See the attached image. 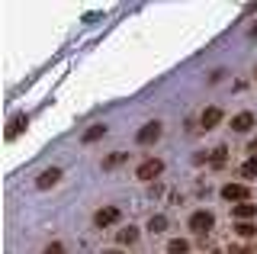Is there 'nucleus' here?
<instances>
[{"label": "nucleus", "instance_id": "nucleus-1", "mask_svg": "<svg viewBox=\"0 0 257 254\" xmlns=\"http://www.w3.org/2000/svg\"><path fill=\"white\" fill-rule=\"evenodd\" d=\"M212 225H215V216L209 209H199V212H193L190 216V228L196 235H206V232H212Z\"/></svg>", "mask_w": 257, "mask_h": 254}, {"label": "nucleus", "instance_id": "nucleus-2", "mask_svg": "<svg viewBox=\"0 0 257 254\" xmlns=\"http://www.w3.org/2000/svg\"><path fill=\"white\" fill-rule=\"evenodd\" d=\"M247 196H251V190H247L244 184H225L222 187V200H228V203H244L247 200Z\"/></svg>", "mask_w": 257, "mask_h": 254}, {"label": "nucleus", "instance_id": "nucleus-3", "mask_svg": "<svg viewBox=\"0 0 257 254\" xmlns=\"http://www.w3.org/2000/svg\"><path fill=\"white\" fill-rule=\"evenodd\" d=\"M161 171H164V161H158V158H148V161H142L139 164V180H155V177H161Z\"/></svg>", "mask_w": 257, "mask_h": 254}, {"label": "nucleus", "instance_id": "nucleus-4", "mask_svg": "<svg viewBox=\"0 0 257 254\" xmlns=\"http://www.w3.org/2000/svg\"><path fill=\"white\" fill-rule=\"evenodd\" d=\"M158 139H161V122H158V119H151L148 125H142L139 136H135L139 145H151V142H158Z\"/></svg>", "mask_w": 257, "mask_h": 254}, {"label": "nucleus", "instance_id": "nucleus-5", "mask_svg": "<svg viewBox=\"0 0 257 254\" xmlns=\"http://www.w3.org/2000/svg\"><path fill=\"white\" fill-rule=\"evenodd\" d=\"M119 219H122V212H119L116 206H103V209H96V216H93V222L100 228H109L112 222H119Z\"/></svg>", "mask_w": 257, "mask_h": 254}, {"label": "nucleus", "instance_id": "nucleus-6", "mask_svg": "<svg viewBox=\"0 0 257 254\" xmlns=\"http://www.w3.org/2000/svg\"><path fill=\"white\" fill-rule=\"evenodd\" d=\"M58 180H61V171H58V168H48V171L39 174L36 187H39V190H48V187H55V184H58Z\"/></svg>", "mask_w": 257, "mask_h": 254}, {"label": "nucleus", "instance_id": "nucleus-7", "mask_svg": "<svg viewBox=\"0 0 257 254\" xmlns=\"http://www.w3.org/2000/svg\"><path fill=\"white\" fill-rule=\"evenodd\" d=\"M219 119H222V109L219 106H209V109H203V116H199V125H203V129H215Z\"/></svg>", "mask_w": 257, "mask_h": 254}, {"label": "nucleus", "instance_id": "nucleus-8", "mask_svg": "<svg viewBox=\"0 0 257 254\" xmlns=\"http://www.w3.org/2000/svg\"><path fill=\"white\" fill-rule=\"evenodd\" d=\"M231 129L235 132H251L254 129V116L251 113H238L235 119H231Z\"/></svg>", "mask_w": 257, "mask_h": 254}, {"label": "nucleus", "instance_id": "nucleus-9", "mask_svg": "<svg viewBox=\"0 0 257 254\" xmlns=\"http://www.w3.org/2000/svg\"><path fill=\"white\" fill-rule=\"evenodd\" d=\"M225 161H228V148H225V145H219L212 155H209V164H212V171H222Z\"/></svg>", "mask_w": 257, "mask_h": 254}, {"label": "nucleus", "instance_id": "nucleus-10", "mask_svg": "<svg viewBox=\"0 0 257 254\" xmlns=\"http://www.w3.org/2000/svg\"><path fill=\"white\" fill-rule=\"evenodd\" d=\"M26 125H29V119H26V116H13V122L7 125V139H16L23 129H26Z\"/></svg>", "mask_w": 257, "mask_h": 254}, {"label": "nucleus", "instance_id": "nucleus-11", "mask_svg": "<svg viewBox=\"0 0 257 254\" xmlns=\"http://www.w3.org/2000/svg\"><path fill=\"white\" fill-rule=\"evenodd\" d=\"M103 136H106V125H90V129L84 132V145H90V142L103 139Z\"/></svg>", "mask_w": 257, "mask_h": 254}, {"label": "nucleus", "instance_id": "nucleus-12", "mask_svg": "<svg viewBox=\"0 0 257 254\" xmlns=\"http://www.w3.org/2000/svg\"><path fill=\"white\" fill-rule=\"evenodd\" d=\"M235 216L238 219H251V216H257V206L254 203H238L235 206Z\"/></svg>", "mask_w": 257, "mask_h": 254}, {"label": "nucleus", "instance_id": "nucleus-13", "mask_svg": "<svg viewBox=\"0 0 257 254\" xmlns=\"http://www.w3.org/2000/svg\"><path fill=\"white\" fill-rule=\"evenodd\" d=\"M241 177H247V180L257 177V158H247V161L241 164Z\"/></svg>", "mask_w": 257, "mask_h": 254}, {"label": "nucleus", "instance_id": "nucleus-14", "mask_svg": "<svg viewBox=\"0 0 257 254\" xmlns=\"http://www.w3.org/2000/svg\"><path fill=\"white\" fill-rule=\"evenodd\" d=\"M135 238H139V228L128 225V228H122V232H119V244H132Z\"/></svg>", "mask_w": 257, "mask_h": 254}, {"label": "nucleus", "instance_id": "nucleus-15", "mask_svg": "<svg viewBox=\"0 0 257 254\" xmlns=\"http://www.w3.org/2000/svg\"><path fill=\"white\" fill-rule=\"evenodd\" d=\"M125 158H128L125 152H119V155H109V158H106V161H103V171H112V168H119V164H122V161H125Z\"/></svg>", "mask_w": 257, "mask_h": 254}, {"label": "nucleus", "instance_id": "nucleus-16", "mask_svg": "<svg viewBox=\"0 0 257 254\" xmlns=\"http://www.w3.org/2000/svg\"><path fill=\"white\" fill-rule=\"evenodd\" d=\"M235 232H238L241 238H251V235H257V225H254V222H238Z\"/></svg>", "mask_w": 257, "mask_h": 254}, {"label": "nucleus", "instance_id": "nucleus-17", "mask_svg": "<svg viewBox=\"0 0 257 254\" xmlns=\"http://www.w3.org/2000/svg\"><path fill=\"white\" fill-rule=\"evenodd\" d=\"M167 228V219L164 216H151L148 219V232H164Z\"/></svg>", "mask_w": 257, "mask_h": 254}, {"label": "nucleus", "instance_id": "nucleus-18", "mask_svg": "<svg viewBox=\"0 0 257 254\" xmlns=\"http://www.w3.org/2000/svg\"><path fill=\"white\" fill-rule=\"evenodd\" d=\"M167 251H171V254H187V251H190V244L183 241V238H174V241L167 244Z\"/></svg>", "mask_w": 257, "mask_h": 254}, {"label": "nucleus", "instance_id": "nucleus-19", "mask_svg": "<svg viewBox=\"0 0 257 254\" xmlns=\"http://www.w3.org/2000/svg\"><path fill=\"white\" fill-rule=\"evenodd\" d=\"M45 254H64V248H61V244H48Z\"/></svg>", "mask_w": 257, "mask_h": 254}, {"label": "nucleus", "instance_id": "nucleus-20", "mask_svg": "<svg viewBox=\"0 0 257 254\" xmlns=\"http://www.w3.org/2000/svg\"><path fill=\"white\" fill-rule=\"evenodd\" d=\"M225 254H251V251H244V248H238V251H225Z\"/></svg>", "mask_w": 257, "mask_h": 254}, {"label": "nucleus", "instance_id": "nucleus-21", "mask_svg": "<svg viewBox=\"0 0 257 254\" xmlns=\"http://www.w3.org/2000/svg\"><path fill=\"white\" fill-rule=\"evenodd\" d=\"M251 36H254V39H257V23H254V26H251Z\"/></svg>", "mask_w": 257, "mask_h": 254}, {"label": "nucleus", "instance_id": "nucleus-22", "mask_svg": "<svg viewBox=\"0 0 257 254\" xmlns=\"http://www.w3.org/2000/svg\"><path fill=\"white\" fill-rule=\"evenodd\" d=\"M109 254H122V251H109Z\"/></svg>", "mask_w": 257, "mask_h": 254}]
</instances>
